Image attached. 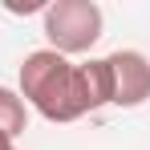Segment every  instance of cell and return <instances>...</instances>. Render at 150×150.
I'll list each match as a JSON object with an SVG mask.
<instances>
[{
    "label": "cell",
    "mask_w": 150,
    "mask_h": 150,
    "mask_svg": "<svg viewBox=\"0 0 150 150\" xmlns=\"http://www.w3.org/2000/svg\"><path fill=\"white\" fill-rule=\"evenodd\" d=\"M16 81H21L16 93L25 98V105H33L49 122H77L101 105H110V73H105L101 57L73 65L69 57L53 49H37L21 61Z\"/></svg>",
    "instance_id": "1"
},
{
    "label": "cell",
    "mask_w": 150,
    "mask_h": 150,
    "mask_svg": "<svg viewBox=\"0 0 150 150\" xmlns=\"http://www.w3.org/2000/svg\"><path fill=\"white\" fill-rule=\"evenodd\" d=\"M45 21V41L53 53L61 57H77V53H89L101 41V8L93 0H53L41 12Z\"/></svg>",
    "instance_id": "2"
},
{
    "label": "cell",
    "mask_w": 150,
    "mask_h": 150,
    "mask_svg": "<svg viewBox=\"0 0 150 150\" xmlns=\"http://www.w3.org/2000/svg\"><path fill=\"white\" fill-rule=\"evenodd\" d=\"M105 61V73H110V105H122L134 110L150 98V61L146 53L138 49H114Z\"/></svg>",
    "instance_id": "3"
},
{
    "label": "cell",
    "mask_w": 150,
    "mask_h": 150,
    "mask_svg": "<svg viewBox=\"0 0 150 150\" xmlns=\"http://www.w3.org/2000/svg\"><path fill=\"white\" fill-rule=\"evenodd\" d=\"M25 130H28V105H25V98H21L16 89L0 85V134L16 142Z\"/></svg>",
    "instance_id": "4"
},
{
    "label": "cell",
    "mask_w": 150,
    "mask_h": 150,
    "mask_svg": "<svg viewBox=\"0 0 150 150\" xmlns=\"http://www.w3.org/2000/svg\"><path fill=\"white\" fill-rule=\"evenodd\" d=\"M0 150H16V142H12V138H4V134H0Z\"/></svg>",
    "instance_id": "5"
}]
</instances>
